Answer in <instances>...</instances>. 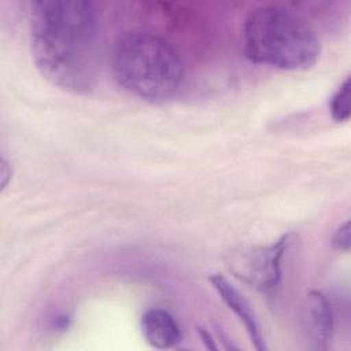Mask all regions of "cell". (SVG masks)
Returning <instances> with one entry per match:
<instances>
[{"label": "cell", "instance_id": "obj_4", "mask_svg": "<svg viewBox=\"0 0 351 351\" xmlns=\"http://www.w3.org/2000/svg\"><path fill=\"white\" fill-rule=\"evenodd\" d=\"M291 244V233L281 234L269 245H255L233 252L229 269L256 291L273 296L281 282V261Z\"/></svg>", "mask_w": 351, "mask_h": 351}, {"label": "cell", "instance_id": "obj_8", "mask_svg": "<svg viewBox=\"0 0 351 351\" xmlns=\"http://www.w3.org/2000/svg\"><path fill=\"white\" fill-rule=\"evenodd\" d=\"M350 77H347L340 86L335 90L329 100V111L330 117L336 122H347L350 119Z\"/></svg>", "mask_w": 351, "mask_h": 351}, {"label": "cell", "instance_id": "obj_6", "mask_svg": "<svg viewBox=\"0 0 351 351\" xmlns=\"http://www.w3.org/2000/svg\"><path fill=\"white\" fill-rule=\"evenodd\" d=\"M208 281L213 285V288L217 291V293L221 296V299L225 302V304L243 322L255 348L259 351H265L266 344H265V339H263V335L261 330V325L256 319V315H255L252 307L247 302V299L222 274L214 273V274L208 276Z\"/></svg>", "mask_w": 351, "mask_h": 351}, {"label": "cell", "instance_id": "obj_5", "mask_svg": "<svg viewBox=\"0 0 351 351\" xmlns=\"http://www.w3.org/2000/svg\"><path fill=\"white\" fill-rule=\"evenodd\" d=\"M303 328L313 350H326L333 333V310L321 291H311L303 308Z\"/></svg>", "mask_w": 351, "mask_h": 351}, {"label": "cell", "instance_id": "obj_1", "mask_svg": "<svg viewBox=\"0 0 351 351\" xmlns=\"http://www.w3.org/2000/svg\"><path fill=\"white\" fill-rule=\"evenodd\" d=\"M29 34L33 62L49 82L71 93L92 89L99 38V12L92 1H33Z\"/></svg>", "mask_w": 351, "mask_h": 351}, {"label": "cell", "instance_id": "obj_7", "mask_svg": "<svg viewBox=\"0 0 351 351\" xmlns=\"http://www.w3.org/2000/svg\"><path fill=\"white\" fill-rule=\"evenodd\" d=\"M141 332L149 346L165 350L181 340V329L176 318L163 308H149L141 315Z\"/></svg>", "mask_w": 351, "mask_h": 351}, {"label": "cell", "instance_id": "obj_2", "mask_svg": "<svg viewBox=\"0 0 351 351\" xmlns=\"http://www.w3.org/2000/svg\"><path fill=\"white\" fill-rule=\"evenodd\" d=\"M248 60L281 70H307L321 53L314 27L299 14L281 5L251 10L241 29Z\"/></svg>", "mask_w": 351, "mask_h": 351}, {"label": "cell", "instance_id": "obj_9", "mask_svg": "<svg viewBox=\"0 0 351 351\" xmlns=\"http://www.w3.org/2000/svg\"><path fill=\"white\" fill-rule=\"evenodd\" d=\"M332 245L333 248L339 250V251H344L348 252L350 251V221L344 222L341 226L337 228V230L335 232L333 237H332Z\"/></svg>", "mask_w": 351, "mask_h": 351}, {"label": "cell", "instance_id": "obj_11", "mask_svg": "<svg viewBox=\"0 0 351 351\" xmlns=\"http://www.w3.org/2000/svg\"><path fill=\"white\" fill-rule=\"evenodd\" d=\"M199 335H200V339L203 340V343H204V346H206L207 348H210V350H217V346H215V343H214L211 335L208 333V330H206L204 328H199Z\"/></svg>", "mask_w": 351, "mask_h": 351}, {"label": "cell", "instance_id": "obj_10", "mask_svg": "<svg viewBox=\"0 0 351 351\" xmlns=\"http://www.w3.org/2000/svg\"><path fill=\"white\" fill-rule=\"evenodd\" d=\"M11 165L10 162L5 159V156H1L0 159V185L1 189L5 188V185L8 184V181L11 180Z\"/></svg>", "mask_w": 351, "mask_h": 351}, {"label": "cell", "instance_id": "obj_3", "mask_svg": "<svg viewBox=\"0 0 351 351\" xmlns=\"http://www.w3.org/2000/svg\"><path fill=\"white\" fill-rule=\"evenodd\" d=\"M111 66L123 89L149 101L176 96L185 77L182 59L171 43L141 30L128 32L117 40Z\"/></svg>", "mask_w": 351, "mask_h": 351}]
</instances>
